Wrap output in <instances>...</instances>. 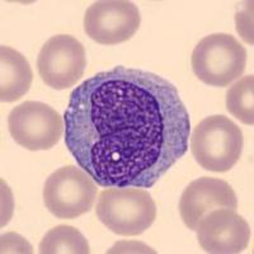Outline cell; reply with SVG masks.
<instances>
[{
  "label": "cell",
  "instance_id": "cell-13",
  "mask_svg": "<svg viewBox=\"0 0 254 254\" xmlns=\"http://www.w3.org/2000/svg\"><path fill=\"white\" fill-rule=\"evenodd\" d=\"M226 110L244 125L254 124V78L243 76L226 93Z\"/></svg>",
  "mask_w": 254,
  "mask_h": 254
},
{
  "label": "cell",
  "instance_id": "cell-12",
  "mask_svg": "<svg viewBox=\"0 0 254 254\" xmlns=\"http://www.w3.org/2000/svg\"><path fill=\"white\" fill-rule=\"evenodd\" d=\"M38 251L41 254H88L90 253V247L78 229L59 225L45 235Z\"/></svg>",
  "mask_w": 254,
  "mask_h": 254
},
{
  "label": "cell",
  "instance_id": "cell-1",
  "mask_svg": "<svg viewBox=\"0 0 254 254\" xmlns=\"http://www.w3.org/2000/svg\"><path fill=\"white\" fill-rule=\"evenodd\" d=\"M64 124L69 153L103 188H151L185 156L190 135L176 85L122 65L79 84Z\"/></svg>",
  "mask_w": 254,
  "mask_h": 254
},
{
  "label": "cell",
  "instance_id": "cell-10",
  "mask_svg": "<svg viewBox=\"0 0 254 254\" xmlns=\"http://www.w3.org/2000/svg\"><path fill=\"white\" fill-rule=\"evenodd\" d=\"M217 208H238L234 190L226 181L202 177L190 182L179 199V214L185 225L196 231L198 222L206 214Z\"/></svg>",
  "mask_w": 254,
  "mask_h": 254
},
{
  "label": "cell",
  "instance_id": "cell-5",
  "mask_svg": "<svg viewBox=\"0 0 254 254\" xmlns=\"http://www.w3.org/2000/svg\"><path fill=\"white\" fill-rule=\"evenodd\" d=\"M97 185L76 165L55 171L44 186V203L58 219H76L92 210L97 198Z\"/></svg>",
  "mask_w": 254,
  "mask_h": 254
},
{
  "label": "cell",
  "instance_id": "cell-4",
  "mask_svg": "<svg viewBox=\"0 0 254 254\" xmlns=\"http://www.w3.org/2000/svg\"><path fill=\"white\" fill-rule=\"evenodd\" d=\"M194 75L211 87H228L247 66V50L234 36L214 33L199 41L190 58Z\"/></svg>",
  "mask_w": 254,
  "mask_h": 254
},
{
  "label": "cell",
  "instance_id": "cell-9",
  "mask_svg": "<svg viewBox=\"0 0 254 254\" xmlns=\"http://www.w3.org/2000/svg\"><path fill=\"white\" fill-rule=\"evenodd\" d=\"M196 231L201 248L212 254L242 253L248 248L252 235L246 219L231 208L210 211Z\"/></svg>",
  "mask_w": 254,
  "mask_h": 254
},
{
  "label": "cell",
  "instance_id": "cell-11",
  "mask_svg": "<svg viewBox=\"0 0 254 254\" xmlns=\"http://www.w3.org/2000/svg\"><path fill=\"white\" fill-rule=\"evenodd\" d=\"M33 72L27 59L9 46L0 47V101H19L29 90Z\"/></svg>",
  "mask_w": 254,
  "mask_h": 254
},
{
  "label": "cell",
  "instance_id": "cell-7",
  "mask_svg": "<svg viewBox=\"0 0 254 254\" xmlns=\"http://www.w3.org/2000/svg\"><path fill=\"white\" fill-rule=\"evenodd\" d=\"M87 66L85 49L75 37L56 35L45 42L37 59L38 74L56 90L74 87Z\"/></svg>",
  "mask_w": 254,
  "mask_h": 254
},
{
  "label": "cell",
  "instance_id": "cell-8",
  "mask_svg": "<svg viewBox=\"0 0 254 254\" xmlns=\"http://www.w3.org/2000/svg\"><path fill=\"white\" fill-rule=\"evenodd\" d=\"M141 23L139 8L126 0H102L84 15V32L94 42L106 46L124 44L135 36Z\"/></svg>",
  "mask_w": 254,
  "mask_h": 254
},
{
  "label": "cell",
  "instance_id": "cell-3",
  "mask_svg": "<svg viewBox=\"0 0 254 254\" xmlns=\"http://www.w3.org/2000/svg\"><path fill=\"white\" fill-rule=\"evenodd\" d=\"M243 141V132L235 122L222 115L210 116L194 127L190 151L203 169L224 173L239 162Z\"/></svg>",
  "mask_w": 254,
  "mask_h": 254
},
{
  "label": "cell",
  "instance_id": "cell-2",
  "mask_svg": "<svg viewBox=\"0 0 254 254\" xmlns=\"http://www.w3.org/2000/svg\"><path fill=\"white\" fill-rule=\"evenodd\" d=\"M95 214L115 234L136 237L153 225L156 219V205L146 190L112 187L99 193Z\"/></svg>",
  "mask_w": 254,
  "mask_h": 254
},
{
  "label": "cell",
  "instance_id": "cell-6",
  "mask_svg": "<svg viewBox=\"0 0 254 254\" xmlns=\"http://www.w3.org/2000/svg\"><path fill=\"white\" fill-rule=\"evenodd\" d=\"M10 136L31 151L50 150L60 141L65 124L60 113L49 104L26 101L13 108L8 117Z\"/></svg>",
  "mask_w": 254,
  "mask_h": 254
}]
</instances>
